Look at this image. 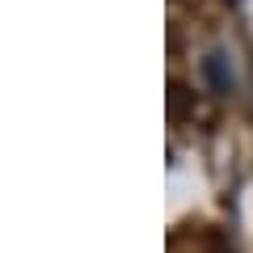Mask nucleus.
I'll return each mask as SVG.
<instances>
[{
    "mask_svg": "<svg viewBox=\"0 0 253 253\" xmlns=\"http://www.w3.org/2000/svg\"><path fill=\"white\" fill-rule=\"evenodd\" d=\"M203 76L211 81V89H215V93H232V84H236L232 51H211L207 59H203Z\"/></svg>",
    "mask_w": 253,
    "mask_h": 253,
    "instance_id": "obj_1",
    "label": "nucleus"
}]
</instances>
